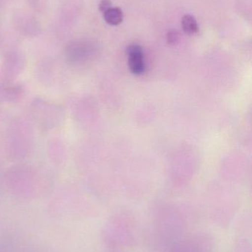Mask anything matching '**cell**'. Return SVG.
<instances>
[{"instance_id": "6da1fadb", "label": "cell", "mask_w": 252, "mask_h": 252, "mask_svg": "<svg viewBox=\"0 0 252 252\" xmlns=\"http://www.w3.org/2000/svg\"><path fill=\"white\" fill-rule=\"evenodd\" d=\"M128 63L130 70L135 75H141L144 72L143 50L138 44H131L127 48Z\"/></svg>"}, {"instance_id": "7a4b0ae2", "label": "cell", "mask_w": 252, "mask_h": 252, "mask_svg": "<svg viewBox=\"0 0 252 252\" xmlns=\"http://www.w3.org/2000/svg\"><path fill=\"white\" fill-rule=\"evenodd\" d=\"M123 12L119 7H110L104 13V18L107 23L113 26L120 25L123 22Z\"/></svg>"}, {"instance_id": "3957f363", "label": "cell", "mask_w": 252, "mask_h": 252, "mask_svg": "<svg viewBox=\"0 0 252 252\" xmlns=\"http://www.w3.org/2000/svg\"><path fill=\"white\" fill-rule=\"evenodd\" d=\"M181 25L185 33L188 35H194L199 31L198 22L192 15L186 14L183 16L182 18Z\"/></svg>"}, {"instance_id": "277c9868", "label": "cell", "mask_w": 252, "mask_h": 252, "mask_svg": "<svg viewBox=\"0 0 252 252\" xmlns=\"http://www.w3.org/2000/svg\"><path fill=\"white\" fill-rule=\"evenodd\" d=\"M167 41L169 44H176L179 40V34L176 31H170L167 33Z\"/></svg>"}, {"instance_id": "5b68a950", "label": "cell", "mask_w": 252, "mask_h": 252, "mask_svg": "<svg viewBox=\"0 0 252 252\" xmlns=\"http://www.w3.org/2000/svg\"><path fill=\"white\" fill-rule=\"evenodd\" d=\"M110 7H112V2L110 0H102L99 4V10L103 13L109 10Z\"/></svg>"}]
</instances>
